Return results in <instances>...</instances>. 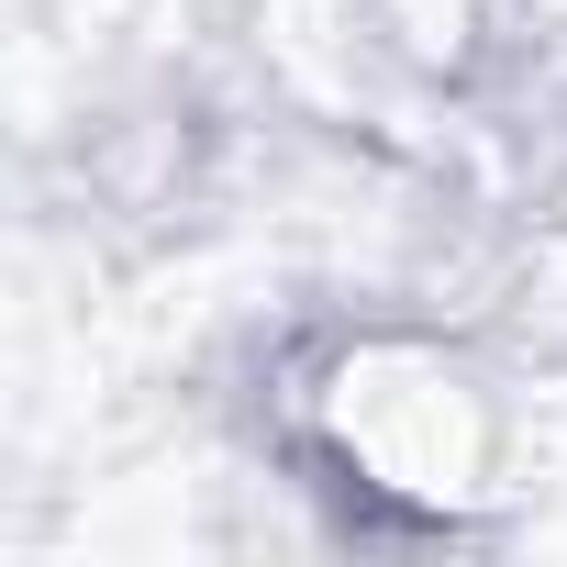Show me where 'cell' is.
<instances>
[{"label": "cell", "instance_id": "1", "mask_svg": "<svg viewBox=\"0 0 567 567\" xmlns=\"http://www.w3.org/2000/svg\"><path fill=\"white\" fill-rule=\"evenodd\" d=\"M323 434L334 456L379 489V501H412V512H456L489 489V401L434 357V346H357L323 390Z\"/></svg>", "mask_w": 567, "mask_h": 567}]
</instances>
